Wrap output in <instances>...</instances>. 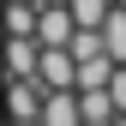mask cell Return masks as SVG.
Listing matches in <instances>:
<instances>
[{"label": "cell", "instance_id": "5bb4252c", "mask_svg": "<svg viewBox=\"0 0 126 126\" xmlns=\"http://www.w3.org/2000/svg\"><path fill=\"white\" fill-rule=\"evenodd\" d=\"M114 6H126V0H114Z\"/></svg>", "mask_w": 126, "mask_h": 126}, {"label": "cell", "instance_id": "8992f818", "mask_svg": "<svg viewBox=\"0 0 126 126\" xmlns=\"http://www.w3.org/2000/svg\"><path fill=\"white\" fill-rule=\"evenodd\" d=\"M102 48L114 66H126V6H108V18H102Z\"/></svg>", "mask_w": 126, "mask_h": 126}, {"label": "cell", "instance_id": "5b68a950", "mask_svg": "<svg viewBox=\"0 0 126 126\" xmlns=\"http://www.w3.org/2000/svg\"><path fill=\"white\" fill-rule=\"evenodd\" d=\"M36 120L42 126H78V120H84V114H78V90H48Z\"/></svg>", "mask_w": 126, "mask_h": 126}, {"label": "cell", "instance_id": "6da1fadb", "mask_svg": "<svg viewBox=\"0 0 126 126\" xmlns=\"http://www.w3.org/2000/svg\"><path fill=\"white\" fill-rule=\"evenodd\" d=\"M42 96H48V90H42L36 78H6L0 72V114L6 120H36L42 114Z\"/></svg>", "mask_w": 126, "mask_h": 126}, {"label": "cell", "instance_id": "277c9868", "mask_svg": "<svg viewBox=\"0 0 126 126\" xmlns=\"http://www.w3.org/2000/svg\"><path fill=\"white\" fill-rule=\"evenodd\" d=\"M72 12L66 6H36V42H42V48H66V42H72Z\"/></svg>", "mask_w": 126, "mask_h": 126}, {"label": "cell", "instance_id": "7c38bea8", "mask_svg": "<svg viewBox=\"0 0 126 126\" xmlns=\"http://www.w3.org/2000/svg\"><path fill=\"white\" fill-rule=\"evenodd\" d=\"M36 6H66V0H36Z\"/></svg>", "mask_w": 126, "mask_h": 126}, {"label": "cell", "instance_id": "3957f363", "mask_svg": "<svg viewBox=\"0 0 126 126\" xmlns=\"http://www.w3.org/2000/svg\"><path fill=\"white\" fill-rule=\"evenodd\" d=\"M36 84H42V90H78V60H72L66 48H42Z\"/></svg>", "mask_w": 126, "mask_h": 126}, {"label": "cell", "instance_id": "9a60e30c", "mask_svg": "<svg viewBox=\"0 0 126 126\" xmlns=\"http://www.w3.org/2000/svg\"><path fill=\"white\" fill-rule=\"evenodd\" d=\"M0 126H6V120H0Z\"/></svg>", "mask_w": 126, "mask_h": 126}, {"label": "cell", "instance_id": "4fadbf2b", "mask_svg": "<svg viewBox=\"0 0 126 126\" xmlns=\"http://www.w3.org/2000/svg\"><path fill=\"white\" fill-rule=\"evenodd\" d=\"M114 126H126V114H114Z\"/></svg>", "mask_w": 126, "mask_h": 126}, {"label": "cell", "instance_id": "7a4b0ae2", "mask_svg": "<svg viewBox=\"0 0 126 126\" xmlns=\"http://www.w3.org/2000/svg\"><path fill=\"white\" fill-rule=\"evenodd\" d=\"M36 60H42L36 36H0V72L6 78H36Z\"/></svg>", "mask_w": 126, "mask_h": 126}, {"label": "cell", "instance_id": "30bf717a", "mask_svg": "<svg viewBox=\"0 0 126 126\" xmlns=\"http://www.w3.org/2000/svg\"><path fill=\"white\" fill-rule=\"evenodd\" d=\"M108 96H114V114H126V66H114V78H108Z\"/></svg>", "mask_w": 126, "mask_h": 126}, {"label": "cell", "instance_id": "9c48e42d", "mask_svg": "<svg viewBox=\"0 0 126 126\" xmlns=\"http://www.w3.org/2000/svg\"><path fill=\"white\" fill-rule=\"evenodd\" d=\"M114 78V60L96 54V60H78V90H90V84H108Z\"/></svg>", "mask_w": 126, "mask_h": 126}, {"label": "cell", "instance_id": "ba28073f", "mask_svg": "<svg viewBox=\"0 0 126 126\" xmlns=\"http://www.w3.org/2000/svg\"><path fill=\"white\" fill-rule=\"evenodd\" d=\"M108 6H114V0H66L72 24H90V30H102V18H108Z\"/></svg>", "mask_w": 126, "mask_h": 126}, {"label": "cell", "instance_id": "8fae6325", "mask_svg": "<svg viewBox=\"0 0 126 126\" xmlns=\"http://www.w3.org/2000/svg\"><path fill=\"white\" fill-rule=\"evenodd\" d=\"M6 126H42V120H6Z\"/></svg>", "mask_w": 126, "mask_h": 126}, {"label": "cell", "instance_id": "52a82bcc", "mask_svg": "<svg viewBox=\"0 0 126 126\" xmlns=\"http://www.w3.org/2000/svg\"><path fill=\"white\" fill-rule=\"evenodd\" d=\"M66 54H72V60H96V54H108V48H102V30L78 24V30H72V42H66Z\"/></svg>", "mask_w": 126, "mask_h": 126}]
</instances>
